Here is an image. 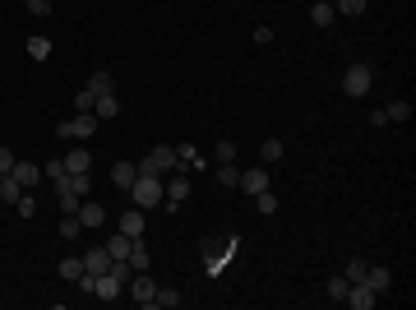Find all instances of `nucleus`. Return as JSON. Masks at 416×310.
I'll return each instance as SVG.
<instances>
[{"mask_svg": "<svg viewBox=\"0 0 416 310\" xmlns=\"http://www.w3.org/2000/svg\"><path fill=\"white\" fill-rule=\"evenodd\" d=\"M65 171H92V153L88 148H70L65 153Z\"/></svg>", "mask_w": 416, "mask_h": 310, "instance_id": "18", "label": "nucleus"}, {"mask_svg": "<svg viewBox=\"0 0 416 310\" xmlns=\"http://www.w3.org/2000/svg\"><path fill=\"white\" fill-rule=\"evenodd\" d=\"M14 213H19V217H32V213H37V200H32V195H19Z\"/></svg>", "mask_w": 416, "mask_h": 310, "instance_id": "36", "label": "nucleus"}, {"mask_svg": "<svg viewBox=\"0 0 416 310\" xmlns=\"http://www.w3.org/2000/svg\"><path fill=\"white\" fill-rule=\"evenodd\" d=\"M23 47H28V56H32V61H46V56H51V37H28Z\"/></svg>", "mask_w": 416, "mask_h": 310, "instance_id": "23", "label": "nucleus"}, {"mask_svg": "<svg viewBox=\"0 0 416 310\" xmlns=\"http://www.w3.org/2000/svg\"><path fill=\"white\" fill-rule=\"evenodd\" d=\"M342 278H347V282H361V278H366V260H347Z\"/></svg>", "mask_w": 416, "mask_h": 310, "instance_id": "32", "label": "nucleus"}, {"mask_svg": "<svg viewBox=\"0 0 416 310\" xmlns=\"http://www.w3.org/2000/svg\"><path fill=\"white\" fill-rule=\"evenodd\" d=\"M19 195H23V186L5 171V176H0V204H19Z\"/></svg>", "mask_w": 416, "mask_h": 310, "instance_id": "20", "label": "nucleus"}, {"mask_svg": "<svg viewBox=\"0 0 416 310\" xmlns=\"http://www.w3.org/2000/svg\"><path fill=\"white\" fill-rule=\"evenodd\" d=\"M10 176H14L19 186H37V176H42V167H37V162H19V157H14V171H10Z\"/></svg>", "mask_w": 416, "mask_h": 310, "instance_id": "16", "label": "nucleus"}, {"mask_svg": "<svg viewBox=\"0 0 416 310\" xmlns=\"http://www.w3.org/2000/svg\"><path fill=\"white\" fill-rule=\"evenodd\" d=\"M255 209H259L264 217H273L277 213V195H273V190H259V195H255Z\"/></svg>", "mask_w": 416, "mask_h": 310, "instance_id": "24", "label": "nucleus"}, {"mask_svg": "<svg viewBox=\"0 0 416 310\" xmlns=\"http://www.w3.org/2000/svg\"><path fill=\"white\" fill-rule=\"evenodd\" d=\"M111 269V255H107V246H92L88 255H83V273H107Z\"/></svg>", "mask_w": 416, "mask_h": 310, "instance_id": "13", "label": "nucleus"}, {"mask_svg": "<svg viewBox=\"0 0 416 310\" xmlns=\"http://www.w3.org/2000/svg\"><path fill=\"white\" fill-rule=\"evenodd\" d=\"M217 162H236V144H231V139L217 144Z\"/></svg>", "mask_w": 416, "mask_h": 310, "instance_id": "38", "label": "nucleus"}, {"mask_svg": "<svg viewBox=\"0 0 416 310\" xmlns=\"http://www.w3.org/2000/svg\"><path fill=\"white\" fill-rule=\"evenodd\" d=\"M92 102H97L92 88H79V93H75V111H92Z\"/></svg>", "mask_w": 416, "mask_h": 310, "instance_id": "35", "label": "nucleus"}, {"mask_svg": "<svg viewBox=\"0 0 416 310\" xmlns=\"http://www.w3.org/2000/svg\"><path fill=\"white\" fill-rule=\"evenodd\" d=\"M92 116H97V121L121 116V97H116V93H97V102H92Z\"/></svg>", "mask_w": 416, "mask_h": 310, "instance_id": "12", "label": "nucleus"}, {"mask_svg": "<svg viewBox=\"0 0 416 310\" xmlns=\"http://www.w3.org/2000/svg\"><path fill=\"white\" fill-rule=\"evenodd\" d=\"M370 84H375V75H370V65H347V70H342V93L347 97H366L370 93Z\"/></svg>", "mask_w": 416, "mask_h": 310, "instance_id": "4", "label": "nucleus"}, {"mask_svg": "<svg viewBox=\"0 0 416 310\" xmlns=\"http://www.w3.org/2000/svg\"><path fill=\"white\" fill-rule=\"evenodd\" d=\"M347 287H352V282L342 278V273H333V278H328V296H333V301H342V296H347Z\"/></svg>", "mask_w": 416, "mask_h": 310, "instance_id": "34", "label": "nucleus"}, {"mask_svg": "<svg viewBox=\"0 0 416 310\" xmlns=\"http://www.w3.org/2000/svg\"><path fill=\"white\" fill-rule=\"evenodd\" d=\"M342 301H347L352 310H370L375 301H379V292H375V287L361 278V282H352V287H347V296H342Z\"/></svg>", "mask_w": 416, "mask_h": 310, "instance_id": "6", "label": "nucleus"}, {"mask_svg": "<svg viewBox=\"0 0 416 310\" xmlns=\"http://www.w3.org/2000/svg\"><path fill=\"white\" fill-rule=\"evenodd\" d=\"M181 167V157H176V148L171 144H153L148 153H143V162H139V171H157V176H167V171Z\"/></svg>", "mask_w": 416, "mask_h": 310, "instance_id": "2", "label": "nucleus"}, {"mask_svg": "<svg viewBox=\"0 0 416 310\" xmlns=\"http://www.w3.org/2000/svg\"><path fill=\"white\" fill-rule=\"evenodd\" d=\"M181 301H185V296L176 292V287H157V306H167V310H176V306H181Z\"/></svg>", "mask_w": 416, "mask_h": 310, "instance_id": "28", "label": "nucleus"}, {"mask_svg": "<svg viewBox=\"0 0 416 310\" xmlns=\"http://www.w3.org/2000/svg\"><path fill=\"white\" fill-rule=\"evenodd\" d=\"M130 200H135V209H162V200H167V190H162V176L157 171H139L135 186H130Z\"/></svg>", "mask_w": 416, "mask_h": 310, "instance_id": "1", "label": "nucleus"}, {"mask_svg": "<svg viewBox=\"0 0 416 310\" xmlns=\"http://www.w3.org/2000/svg\"><path fill=\"white\" fill-rule=\"evenodd\" d=\"M217 176H222V186H241V167L236 162H217Z\"/></svg>", "mask_w": 416, "mask_h": 310, "instance_id": "26", "label": "nucleus"}, {"mask_svg": "<svg viewBox=\"0 0 416 310\" xmlns=\"http://www.w3.org/2000/svg\"><path fill=\"white\" fill-rule=\"evenodd\" d=\"M23 5H28V14H37V19L51 14V0H23Z\"/></svg>", "mask_w": 416, "mask_h": 310, "instance_id": "37", "label": "nucleus"}, {"mask_svg": "<svg viewBox=\"0 0 416 310\" xmlns=\"http://www.w3.org/2000/svg\"><path fill=\"white\" fill-rule=\"evenodd\" d=\"M5 171H14V153H10V148H0V176H5Z\"/></svg>", "mask_w": 416, "mask_h": 310, "instance_id": "39", "label": "nucleus"}, {"mask_svg": "<svg viewBox=\"0 0 416 310\" xmlns=\"http://www.w3.org/2000/svg\"><path fill=\"white\" fill-rule=\"evenodd\" d=\"M338 14H347V19H361V14H366V0H338Z\"/></svg>", "mask_w": 416, "mask_h": 310, "instance_id": "30", "label": "nucleus"}, {"mask_svg": "<svg viewBox=\"0 0 416 310\" xmlns=\"http://www.w3.org/2000/svg\"><path fill=\"white\" fill-rule=\"evenodd\" d=\"M42 176H46V181H51V186H56V181H61V176H65V157H51V162H46V167H42Z\"/></svg>", "mask_w": 416, "mask_h": 310, "instance_id": "31", "label": "nucleus"}, {"mask_svg": "<svg viewBox=\"0 0 416 310\" xmlns=\"http://www.w3.org/2000/svg\"><path fill=\"white\" fill-rule=\"evenodd\" d=\"M56 273H61L65 282H79V273H83V260H75V255H70V260L56 264Z\"/></svg>", "mask_w": 416, "mask_h": 310, "instance_id": "21", "label": "nucleus"}, {"mask_svg": "<svg viewBox=\"0 0 416 310\" xmlns=\"http://www.w3.org/2000/svg\"><path fill=\"white\" fill-rule=\"evenodd\" d=\"M366 282H370L379 296H384L388 287H393V269H388V264H366Z\"/></svg>", "mask_w": 416, "mask_h": 310, "instance_id": "9", "label": "nucleus"}, {"mask_svg": "<svg viewBox=\"0 0 416 310\" xmlns=\"http://www.w3.org/2000/svg\"><path fill=\"white\" fill-rule=\"evenodd\" d=\"M56 135H61V139H92V135H97V116H92V111H75L70 121L56 125Z\"/></svg>", "mask_w": 416, "mask_h": 310, "instance_id": "3", "label": "nucleus"}, {"mask_svg": "<svg viewBox=\"0 0 416 310\" xmlns=\"http://www.w3.org/2000/svg\"><path fill=\"white\" fill-rule=\"evenodd\" d=\"M56 204H61V213H79V195L75 190H56Z\"/></svg>", "mask_w": 416, "mask_h": 310, "instance_id": "29", "label": "nucleus"}, {"mask_svg": "<svg viewBox=\"0 0 416 310\" xmlns=\"http://www.w3.org/2000/svg\"><path fill=\"white\" fill-rule=\"evenodd\" d=\"M83 88H92V93H116V75L111 70H92Z\"/></svg>", "mask_w": 416, "mask_h": 310, "instance_id": "15", "label": "nucleus"}, {"mask_svg": "<svg viewBox=\"0 0 416 310\" xmlns=\"http://www.w3.org/2000/svg\"><path fill=\"white\" fill-rule=\"evenodd\" d=\"M121 292H125V282H116L111 273H97V282H92V296L97 301H116Z\"/></svg>", "mask_w": 416, "mask_h": 310, "instance_id": "11", "label": "nucleus"}, {"mask_svg": "<svg viewBox=\"0 0 416 310\" xmlns=\"http://www.w3.org/2000/svg\"><path fill=\"white\" fill-rule=\"evenodd\" d=\"M310 23H315V28H328V23H333V5H328V0H319V5L310 10Z\"/></svg>", "mask_w": 416, "mask_h": 310, "instance_id": "22", "label": "nucleus"}, {"mask_svg": "<svg viewBox=\"0 0 416 310\" xmlns=\"http://www.w3.org/2000/svg\"><path fill=\"white\" fill-rule=\"evenodd\" d=\"M268 186H273V181H268V171H264V162H259V167L241 171V186H236V190H246L250 200H255V195H259V190H268Z\"/></svg>", "mask_w": 416, "mask_h": 310, "instance_id": "7", "label": "nucleus"}, {"mask_svg": "<svg viewBox=\"0 0 416 310\" xmlns=\"http://www.w3.org/2000/svg\"><path fill=\"white\" fill-rule=\"evenodd\" d=\"M116 227H121L125 236H143V227H148V213H143V209H130V213L116 217Z\"/></svg>", "mask_w": 416, "mask_h": 310, "instance_id": "10", "label": "nucleus"}, {"mask_svg": "<svg viewBox=\"0 0 416 310\" xmlns=\"http://www.w3.org/2000/svg\"><path fill=\"white\" fill-rule=\"evenodd\" d=\"M107 273H111L116 282H130V278H135V264H130V260H111Z\"/></svg>", "mask_w": 416, "mask_h": 310, "instance_id": "25", "label": "nucleus"}, {"mask_svg": "<svg viewBox=\"0 0 416 310\" xmlns=\"http://www.w3.org/2000/svg\"><path fill=\"white\" fill-rule=\"evenodd\" d=\"M384 116H388V121H412V102H388Z\"/></svg>", "mask_w": 416, "mask_h": 310, "instance_id": "27", "label": "nucleus"}, {"mask_svg": "<svg viewBox=\"0 0 416 310\" xmlns=\"http://www.w3.org/2000/svg\"><path fill=\"white\" fill-rule=\"evenodd\" d=\"M125 287H130V296H135L139 306H157V282L148 278V273H143V269H139L135 278L125 282Z\"/></svg>", "mask_w": 416, "mask_h": 310, "instance_id": "5", "label": "nucleus"}, {"mask_svg": "<svg viewBox=\"0 0 416 310\" xmlns=\"http://www.w3.org/2000/svg\"><path fill=\"white\" fill-rule=\"evenodd\" d=\"M282 153H287V144L282 139H264L259 144V162L264 167H268V162H282Z\"/></svg>", "mask_w": 416, "mask_h": 310, "instance_id": "19", "label": "nucleus"}, {"mask_svg": "<svg viewBox=\"0 0 416 310\" xmlns=\"http://www.w3.org/2000/svg\"><path fill=\"white\" fill-rule=\"evenodd\" d=\"M79 232H83V222H79L75 213H65V222H61V236H65V241H75Z\"/></svg>", "mask_w": 416, "mask_h": 310, "instance_id": "33", "label": "nucleus"}, {"mask_svg": "<svg viewBox=\"0 0 416 310\" xmlns=\"http://www.w3.org/2000/svg\"><path fill=\"white\" fill-rule=\"evenodd\" d=\"M130 246H135V236H125L121 227H116L111 241H107V255H111V260H130Z\"/></svg>", "mask_w": 416, "mask_h": 310, "instance_id": "14", "label": "nucleus"}, {"mask_svg": "<svg viewBox=\"0 0 416 310\" xmlns=\"http://www.w3.org/2000/svg\"><path fill=\"white\" fill-rule=\"evenodd\" d=\"M255 42H259V47H268V42H273V28H264V23H259V28H255Z\"/></svg>", "mask_w": 416, "mask_h": 310, "instance_id": "40", "label": "nucleus"}, {"mask_svg": "<svg viewBox=\"0 0 416 310\" xmlns=\"http://www.w3.org/2000/svg\"><path fill=\"white\" fill-rule=\"evenodd\" d=\"M135 176H139V162H116V167H111V181H116L121 190L135 186Z\"/></svg>", "mask_w": 416, "mask_h": 310, "instance_id": "17", "label": "nucleus"}, {"mask_svg": "<svg viewBox=\"0 0 416 310\" xmlns=\"http://www.w3.org/2000/svg\"><path fill=\"white\" fill-rule=\"evenodd\" d=\"M79 222H83V227H107V209H102V204H92V200H79Z\"/></svg>", "mask_w": 416, "mask_h": 310, "instance_id": "8", "label": "nucleus"}]
</instances>
